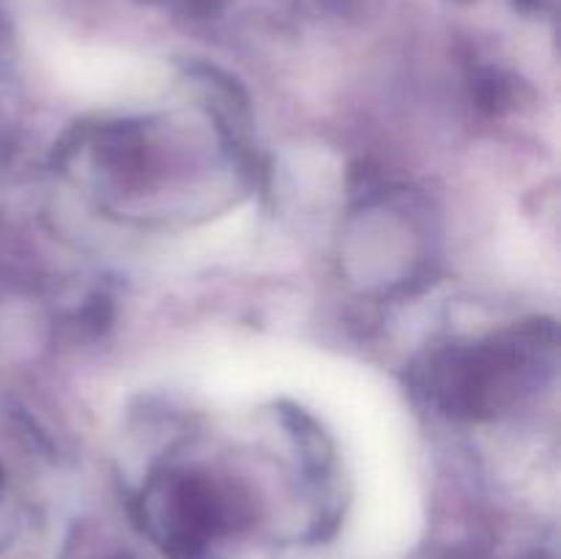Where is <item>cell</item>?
<instances>
[{
	"label": "cell",
	"mask_w": 561,
	"mask_h": 559,
	"mask_svg": "<svg viewBox=\"0 0 561 559\" xmlns=\"http://www.w3.org/2000/svg\"><path fill=\"white\" fill-rule=\"evenodd\" d=\"M553 360V329L540 327L471 345H453L431 362L427 395L449 417L482 420L518 400Z\"/></svg>",
	"instance_id": "cell-1"
}]
</instances>
